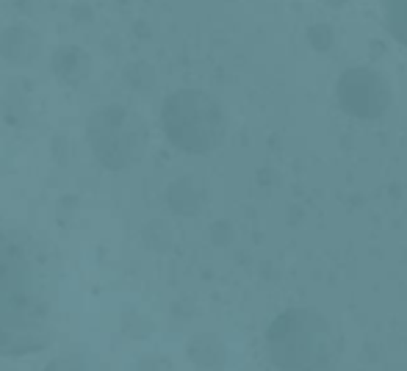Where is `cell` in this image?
Returning <instances> with one entry per match:
<instances>
[{
	"label": "cell",
	"instance_id": "2",
	"mask_svg": "<svg viewBox=\"0 0 407 371\" xmlns=\"http://www.w3.org/2000/svg\"><path fill=\"white\" fill-rule=\"evenodd\" d=\"M271 363L280 371H327L332 363V335L314 308H288L266 332Z\"/></svg>",
	"mask_w": 407,
	"mask_h": 371
},
{
	"label": "cell",
	"instance_id": "6",
	"mask_svg": "<svg viewBox=\"0 0 407 371\" xmlns=\"http://www.w3.org/2000/svg\"><path fill=\"white\" fill-rule=\"evenodd\" d=\"M202 191L197 188L194 181H188V178H183L178 183L169 186V194H167V202H169V208L175 211V214H181V216H194L197 211H200V205H202Z\"/></svg>",
	"mask_w": 407,
	"mask_h": 371
},
{
	"label": "cell",
	"instance_id": "4",
	"mask_svg": "<svg viewBox=\"0 0 407 371\" xmlns=\"http://www.w3.org/2000/svg\"><path fill=\"white\" fill-rule=\"evenodd\" d=\"M338 103L355 119H380L391 105V86L377 70L352 67L338 78Z\"/></svg>",
	"mask_w": 407,
	"mask_h": 371
},
{
	"label": "cell",
	"instance_id": "5",
	"mask_svg": "<svg viewBox=\"0 0 407 371\" xmlns=\"http://www.w3.org/2000/svg\"><path fill=\"white\" fill-rule=\"evenodd\" d=\"M186 352H188V360L202 371H219L227 363L225 344H222V338L214 335V332H197V335L188 341Z\"/></svg>",
	"mask_w": 407,
	"mask_h": 371
},
{
	"label": "cell",
	"instance_id": "7",
	"mask_svg": "<svg viewBox=\"0 0 407 371\" xmlns=\"http://www.w3.org/2000/svg\"><path fill=\"white\" fill-rule=\"evenodd\" d=\"M382 8L394 37L407 47V0H382Z\"/></svg>",
	"mask_w": 407,
	"mask_h": 371
},
{
	"label": "cell",
	"instance_id": "3",
	"mask_svg": "<svg viewBox=\"0 0 407 371\" xmlns=\"http://www.w3.org/2000/svg\"><path fill=\"white\" fill-rule=\"evenodd\" d=\"M164 131L186 152H211L225 136V114L211 94L183 89L164 105Z\"/></svg>",
	"mask_w": 407,
	"mask_h": 371
},
{
	"label": "cell",
	"instance_id": "9",
	"mask_svg": "<svg viewBox=\"0 0 407 371\" xmlns=\"http://www.w3.org/2000/svg\"><path fill=\"white\" fill-rule=\"evenodd\" d=\"M308 42L314 50L318 53H324V50H330L332 42H335V37H332V28L330 25H314L311 31H308Z\"/></svg>",
	"mask_w": 407,
	"mask_h": 371
},
{
	"label": "cell",
	"instance_id": "11",
	"mask_svg": "<svg viewBox=\"0 0 407 371\" xmlns=\"http://www.w3.org/2000/svg\"><path fill=\"white\" fill-rule=\"evenodd\" d=\"M138 371H167V369H164V363H161L158 358H141Z\"/></svg>",
	"mask_w": 407,
	"mask_h": 371
},
{
	"label": "cell",
	"instance_id": "10",
	"mask_svg": "<svg viewBox=\"0 0 407 371\" xmlns=\"http://www.w3.org/2000/svg\"><path fill=\"white\" fill-rule=\"evenodd\" d=\"M211 235H214V241H217V244H227V241H230V235H233V230H230V225H227V222H219V225H214V228H211Z\"/></svg>",
	"mask_w": 407,
	"mask_h": 371
},
{
	"label": "cell",
	"instance_id": "12",
	"mask_svg": "<svg viewBox=\"0 0 407 371\" xmlns=\"http://www.w3.org/2000/svg\"><path fill=\"white\" fill-rule=\"evenodd\" d=\"M324 3H330V6H332V8H338V6H344V3H347V0H324Z\"/></svg>",
	"mask_w": 407,
	"mask_h": 371
},
{
	"label": "cell",
	"instance_id": "8",
	"mask_svg": "<svg viewBox=\"0 0 407 371\" xmlns=\"http://www.w3.org/2000/svg\"><path fill=\"white\" fill-rule=\"evenodd\" d=\"M45 371H105V369L97 360L86 358V355H61Z\"/></svg>",
	"mask_w": 407,
	"mask_h": 371
},
{
	"label": "cell",
	"instance_id": "1",
	"mask_svg": "<svg viewBox=\"0 0 407 371\" xmlns=\"http://www.w3.org/2000/svg\"><path fill=\"white\" fill-rule=\"evenodd\" d=\"M53 332V263L31 233L0 225V358L42 352Z\"/></svg>",
	"mask_w": 407,
	"mask_h": 371
}]
</instances>
